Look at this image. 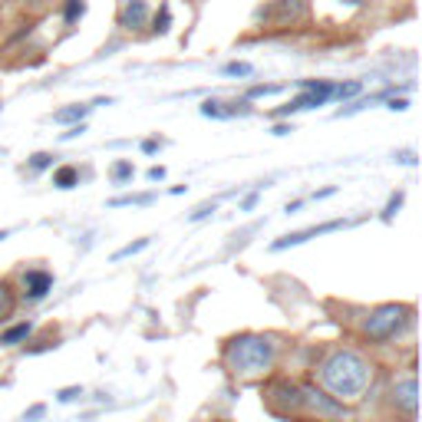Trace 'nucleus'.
Returning <instances> with one entry per match:
<instances>
[{
  "label": "nucleus",
  "mask_w": 422,
  "mask_h": 422,
  "mask_svg": "<svg viewBox=\"0 0 422 422\" xmlns=\"http://www.w3.org/2000/svg\"><path fill=\"white\" fill-rule=\"evenodd\" d=\"M320 383H323V392H330L340 403L360 399L366 386L373 383V366L353 350H336L320 366Z\"/></svg>",
  "instance_id": "f257e3e1"
},
{
  "label": "nucleus",
  "mask_w": 422,
  "mask_h": 422,
  "mask_svg": "<svg viewBox=\"0 0 422 422\" xmlns=\"http://www.w3.org/2000/svg\"><path fill=\"white\" fill-rule=\"evenodd\" d=\"M277 360V347H274L271 336H261V333H241V336H231L225 343V363L234 376L251 379V376H264L274 370Z\"/></svg>",
  "instance_id": "f03ea898"
},
{
  "label": "nucleus",
  "mask_w": 422,
  "mask_h": 422,
  "mask_svg": "<svg viewBox=\"0 0 422 422\" xmlns=\"http://www.w3.org/2000/svg\"><path fill=\"white\" fill-rule=\"evenodd\" d=\"M412 320V310L409 307H399V303H386V307H376L373 314L363 320V333L376 343H386L396 333H403V327H409Z\"/></svg>",
  "instance_id": "7ed1b4c3"
},
{
  "label": "nucleus",
  "mask_w": 422,
  "mask_h": 422,
  "mask_svg": "<svg viewBox=\"0 0 422 422\" xmlns=\"http://www.w3.org/2000/svg\"><path fill=\"white\" fill-rule=\"evenodd\" d=\"M264 396H268V403H271L274 412H281V416H287V412H297V409H303L301 386H297V383H290V379H277V383H271Z\"/></svg>",
  "instance_id": "20e7f679"
},
{
  "label": "nucleus",
  "mask_w": 422,
  "mask_h": 422,
  "mask_svg": "<svg viewBox=\"0 0 422 422\" xmlns=\"http://www.w3.org/2000/svg\"><path fill=\"white\" fill-rule=\"evenodd\" d=\"M301 396H303V406L310 412H316V416H323V419H343L347 416V406L340 399H333L330 392L316 390V386H301Z\"/></svg>",
  "instance_id": "39448f33"
},
{
  "label": "nucleus",
  "mask_w": 422,
  "mask_h": 422,
  "mask_svg": "<svg viewBox=\"0 0 422 422\" xmlns=\"http://www.w3.org/2000/svg\"><path fill=\"white\" fill-rule=\"evenodd\" d=\"M392 406L403 409L406 416H416L419 409V390H416V373H406L392 383Z\"/></svg>",
  "instance_id": "423d86ee"
},
{
  "label": "nucleus",
  "mask_w": 422,
  "mask_h": 422,
  "mask_svg": "<svg viewBox=\"0 0 422 422\" xmlns=\"http://www.w3.org/2000/svg\"><path fill=\"white\" fill-rule=\"evenodd\" d=\"M347 221H327V225H316V228H303V231H294V234H284L281 241H274L271 248L274 251H284V248H294V244H303L316 238V234H323V231H336V228H343Z\"/></svg>",
  "instance_id": "0eeeda50"
},
{
  "label": "nucleus",
  "mask_w": 422,
  "mask_h": 422,
  "mask_svg": "<svg viewBox=\"0 0 422 422\" xmlns=\"http://www.w3.org/2000/svg\"><path fill=\"white\" fill-rule=\"evenodd\" d=\"M145 20H149L145 0H125V7H122V14H119V27H125V30H139V27H145Z\"/></svg>",
  "instance_id": "6e6552de"
},
{
  "label": "nucleus",
  "mask_w": 422,
  "mask_h": 422,
  "mask_svg": "<svg viewBox=\"0 0 422 422\" xmlns=\"http://www.w3.org/2000/svg\"><path fill=\"white\" fill-rule=\"evenodd\" d=\"M50 287H53V277H50L46 271H27L23 274V294H27V301H43Z\"/></svg>",
  "instance_id": "1a4fd4ad"
},
{
  "label": "nucleus",
  "mask_w": 422,
  "mask_h": 422,
  "mask_svg": "<svg viewBox=\"0 0 422 422\" xmlns=\"http://www.w3.org/2000/svg\"><path fill=\"white\" fill-rule=\"evenodd\" d=\"M30 333H33V323H14V327H7V330L0 333V347H17V343H23Z\"/></svg>",
  "instance_id": "9d476101"
},
{
  "label": "nucleus",
  "mask_w": 422,
  "mask_h": 422,
  "mask_svg": "<svg viewBox=\"0 0 422 422\" xmlns=\"http://www.w3.org/2000/svg\"><path fill=\"white\" fill-rule=\"evenodd\" d=\"M303 17V0H281L277 3V20L287 23V20H301Z\"/></svg>",
  "instance_id": "9b49d317"
},
{
  "label": "nucleus",
  "mask_w": 422,
  "mask_h": 422,
  "mask_svg": "<svg viewBox=\"0 0 422 422\" xmlns=\"http://www.w3.org/2000/svg\"><path fill=\"white\" fill-rule=\"evenodd\" d=\"M76 181H79V172H76L73 165H63L53 172V185H57V188H73Z\"/></svg>",
  "instance_id": "f8f14e48"
},
{
  "label": "nucleus",
  "mask_w": 422,
  "mask_h": 422,
  "mask_svg": "<svg viewBox=\"0 0 422 422\" xmlns=\"http://www.w3.org/2000/svg\"><path fill=\"white\" fill-rule=\"evenodd\" d=\"M90 109L92 106H66V109H60V112H53V122H79Z\"/></svg>",
  "instance_id": "ddd939ff"
},
{
  "label": "nucleus",
  "mask_w": 422,
  "mask_h": 422,
  "mask_svg": "<svg viewBox=\"0 0 422 422\" xmlns=\"http://www.w3.org/2000/svg\"><path fill=\"white\" fill-rule=\"evenodd\" d=\"M14 303H17L14 301V290H10L7 284H0V323L14 314Z\"/></svg>",
  "instance_id": "4468645a"
},
{
  "label": "nucleus",
  "mask_w": 422,
  "mask_h": 422,
  "mask_svg": "<svg viewBox=\"0 0 422 422\" xmlns=\"http://www.w3.org/2000/svg\"><path fill=\"white\" fill-rule=\"evenodd\" d=\"M201 116H211V119H228V116H234L231 109H225V103H205L201 106Z\"/></svg>",
  "instance_id": "2eb2a0df"
},
{
  "label": "nucleus",
  "mask_w": 422,
  "mask_h": 422,
  "mask_svg": "<svg viewBox=\"0 0 422 422\" xmlns=\"http://www.w3.org/2000/svg\"><path fill=\"white\" fill-rule=\"evenodd\" d=\"M145 248H149V241H145V238H139V241H132V244H125V248H119V251H116V261H122V257H132V254H139V251H145Z\"/></svg>",
  "instance_id": "dca6fc26"
},
{
  "label": "nucleus",
  "mask_w": 422,
  "mask_h": 422,
  "mask_svg": "<svg viewBox=\"0 0 422 422\" xmlns=\"http://www.w3.org/2000/svg\"><path fill=\"white\" fill-rule=\"evenodd\" d=\"M83 10H86V3H83V0H66V23H76V20H79V17H83Z\"/></svg>",
  "instance_id": "f3484780"
},
{
  "label": "nucleus",
  "mask_w": 422,
  "mask_h": 422,
  "mask_svg": "<svg viewBox=\"0 0 422 422\" xmlns=\"http://www.w3.org/2000/svg\"><path fill=\"white\" fill-rule=\"evenodd\" d=\"M360 92V83L353 79V83H340V86H333V96L336 99H350V96H356Z\"/></svg>",
  "instance_id": "a211bd4d"
},
{
  "label": "nucleus",
  "mask_w": 422,
  "mask_h": 422,
  "mask_svg": "<svg viewBox=\"0 0 422 422\" xmlns=\"http://www.w3.org/2000/svg\"><path fill=\"white\" fill-rule=\"evenodd\" d=\"M50 165H53V155H50V152H37V155L30 159L33 172H43V168H50Z\"/></svg>",
  "instance_id": "6ab92c4d"
},
{
  "label": "nucleus",
  "mask_w": 422,
  "mask_h": 422,
  "mask_svg": "<svg viewBox=\"0 0 422 422\" xmlns=\"http://www.w3.org/2000/svg\"><path fill=\"white\" fill-rule=\"evenodd\" d=\"M152 195H125V198H112V208H119V205H149Z\"/></svg>",
  "instance_id": "aec40b11"
},
{
  "label": "nucleus",
  "mask_w": 422,
  "mask_h": 422,
  "mask_svg": "<svg viewBox=\"0 0 422 422\" xmlns=\"http://www.w3.org/2000/svg\"><path fill=\"white\" fill-rule=\"evenodd\" d=\"M403 198H406L403 192H396V195L390 198V205H386V211H383V218H386V221H392V218H396V211L403 208Z\"/></svg>",
  "instance_id": "412c9836"
},
{
  "label": "nucleus",
  "mask_w": 422,
  "mask_h": 422,
  "mask_svg": "<svg viewBox=\"0 0 422 422\" xmlns=\"http://www.w3.org/2000/svg\"><path fill=\"white\" fill-rule=\"evenodd\" d=\"M112 179H116V181H129V179H132V162H116V165H112Z\"/></svg>",
  "instance_id": "4be33fe9"
},
{
  "label": "nucleus",
  "mask_w": 422,
  "mask_h": 422,
  "mask_svg": "<svg viewBox=\"0 0 422 422\" xmlns=\"http://www.w3.org/2000/svg\"><path fill=\"white\" fill-rule=\"evenodd\" d=\"M57 399L60 403H76V399H83V386H66V390L57 392Z\"/></svg>",
  "instance_id": "5701e85b"
},
{
  "label": "nucleus",
  "mask_w": 422,
  "mask_h": 422,
  "mask_svg": "<svg viewBox=\"0 0 422 422\" xmlns=\"http://www.w3.org/2000/svg\"><path fill=\"white\" fill-rule=\"evenodd\" d=\"M225 73L228 76H251L254 73V66H251V63H228Z\"/></svg>",
  "instance_id": "b1692460"
},
{
  "label": "nucleus",
  "mask_w": 422,
  "mask_h": 422,
  "mask_svg": "<svg viewBox=\"0 0 422 422\" xmlns=\"http://www.w3.org/2000/svg\"><path fill=\"white\" fill-rule=\"evenodd\" d=\"M168 23H172V14H168V7H162V14H155V30L165 33Z\"/></svg>",
  "instance_id": "393cba45"
},
{
  "label": "nucleus",
  "mask_w": 422,
  "mask_h": 422,
  "mask_svg": "<svg viewBox=\"0 0 422 422\" xmlns=\"http://www.w3.org/2000/svg\"><path fill=\"white\" fill-rule=\"evenodd\" d=\"M43 416H46V406L40 403V406H30L23 412V422H37V419H43Z\"/></svg>",
  "instance_id": "a878e982"
},
{
  "label": "nucleus",
  "mask_w": 422,
  "mask_h": 422,
  "mask_svg": "<svg viewBox=\"0 0 422 422\" xmlns=\"http://www.w3.org/2000/svg\"><path fill=\"white\" fill-rule=\"evenodd\" d=\"M277 90H281V86H254L248 96H251V99H257V96H271V92H277Z\"/></svg>",
  "instance_id": "bb28decb"
},
{
  "label": "nucleus",
  "mask_w": 422,
  "mask_h": 422,
  "mask_svg": "<svg viewBox=\"0 0 422 422\" xmlns=\"http://www.w3.org/2000/svg\"><path fill=\"white\" fill-rule=\"evenodd\" d=\"M211 211H214V201H211V205H201V208H198L195 214H192V221H201V218H208Z\"/></svg>",
  "instance_id": "cd10ccee"
},
{
  "label": "nucleus",
  "mask_w": 422,
  "mask_h": 422,
  "mask_svg": "<svg viewBox=\"0 0 422 422\" xmlns=\"http://www.w3.org/2000/svg\"><path fill=\"white\" fill-rule=\"evenodd\" d=\"M254 205H257V192H251V195H248V198L241 201V211H251Z\"/></svg>",
  "instance_id": "c85d7f7f"
},
{
  "label": "nucleus",
  "mask_w": 422,
  "mask_h": 422,
  "mask_svg": "<svg viewBox=\"0 0 422 422\" xmlns=\"http://www.w3.org/2000/svg\"><path fill=\"white\" fill-rule=\"evenodd\" d=\"M149 179H152V181H159V179H165V168H162V165H155V168H149Z\"/></svg>",
  "instance_id": "c756f323"
},
{
  "label": "nucleus",
  "mask_w": 422,
  "mask_h": 422,
  "mask_svg": "<svg viewBox=\"0 0 422 422\" xmlns=\"http://www.w3.org/2000/svg\"><path fill=\"white\" fill-rule=\"evenodd\" d=\"M83 132H86L83 125H73V129H70V132H66V136H63V139H76V136H83Z\"/></svg>",
  "instance_id": "7c9ffc66"
},
{
  "label": "nucleus",
  "mask_w": 422,
  "mask_h": 422,
  "mask_svg": "<svg viewBox=\"0 0 422 422\" xmlns=\"http://www.w3.org/2000/svg\"><path fill=\"white\" fill-rule=\"evenodd\" d=\"M406 99H392V103H390V109H392V112H396V109H406Z\"/></svg>",
  "instance_id": "2f4dec72"
},
{
  "label": "nucleus",
  "mask_w": 422,
  "mask_h": 422,
  "mask_svg": "<svg viewBox=\"0 0 422 422\" xmlns=\"http://www.w3.org/2000/svg\"><path fill=\"white\" fill-rule=\"evenodd\" d=\"M155 149H159V142H152V139H149V142H142V152H149V155H152Z\"/></svg>",
  "instance_id": "473e14b6"
},
{
  "label": "nucleus",
  "mask_w": 422,
  "mask_h": 422,
  "mask_svg": "<svg viewBox=\"0 0 422 422\" xmlns=\"http://www.w3.org/2000/svg\"><path fill=\"white\" fill-rule=\"evenodd\" d=\"M30 3H37V7H40V3H46V0H30Z\"/></svg>",
  "instance_id": "72a5a7b5"
},
{
  "label": "nucleus",
  "mask_w": 422,
  "mask_h": 422,
  "mask_svg": "<svg viewBox=\"0 0 422 422\" xmlns=\"http://www.w3.org/2000/svg\"><path fill=\"white\" fill-rule=\"evenodd\" d=\"M343 3H363V0H343Z\"/></svg>",
  "instance_id": "f704fd0d"
},
{
  "label": "nucleus",
  "mask_w": 422,
  "mask_h": 422,
  "mask_svg": "<svg viewBox=\"0 0 422 422\" xmlns=\"http://www.w3.org/2000/svg\"><path fill=\"white\" fill-rule=\"evenodd\" d=\"M3 238H7V231H0V241H3Z\"/></svg>",
  "instance_id": "c9c22d12"
}]
</instances>
